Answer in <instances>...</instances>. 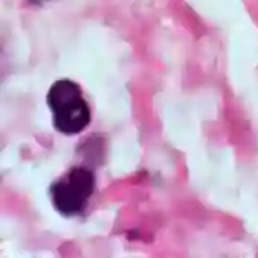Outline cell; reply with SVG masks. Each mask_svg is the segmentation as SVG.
<instances>
[{
  "label": "cell",
  "instance_id": "obj_1",
  "mask_svg": "<svg viewBox=\"0 0 258 258\" xmlns=\"http://www.w3.org/2000/svg\"><path fill=\"white\" fill-rule=\"evenodd\" d=\"M47 105L52 113V126L63 136H77L91 123L89 103L81 86L71 79H59L51 85Z\"/></svg>",
  "mask_w": 258,
  "mask_h": 258
},
{
  "label": "cell",
  "instance_id": "obj_2",
  "mask_svg": "<svg viewBox=\"0 0 258 258\" xmlns=\"http://www.w3.org/2000/svg\"><path fill=\"white\" fill-rule=\"evenodd\" d=\"M95 174L86 167L71 168L70 172L49 186V198L58 213L65 217L79 216L95 192Z\"/></svg>",
  "mask_w": 258,
  "mask_h": 258
}]
</instances>
